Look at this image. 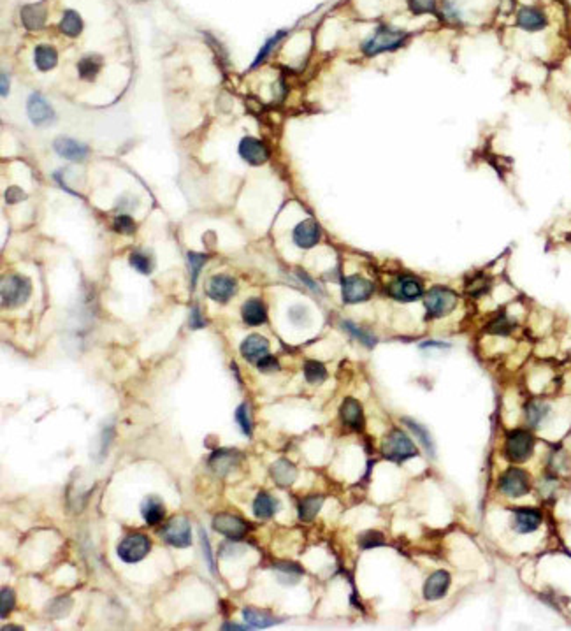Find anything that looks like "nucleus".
<instances>
[{
	"instance_id": "nucleus-13",
	"label": "nucleus",
	"mask_w": 571,
	"mask_h": 631,
	"mask_svg": "<svg viewBox=\"0 0 571 631\" xmlns=\"http://www.w3.org/2000/svg\"><path fill=\"white\" fill-rule=\"evenodd\" d=\"M234 292H236V281L232 280L230 276H227V274H215V276L207 281L206 294L213 301L225 303V301H229L230 297L234 296Z\"/></svg>"
},
{
	"instance_id": "nucleus-6",
	"label": "nucleus",
	"mask_w": 571,
	"mask_h": 631,
	"mask_svg": "<svg viewBox=\"0 0 571 631\" xmlns=\"http://www.w3.org/2000/svg\"><path fill=\"white\" fill-rule=\"evenodd\" d=\"M531 478L521 468H508L499 477V491L508 498H522L530 493Z\"/></svg>"
},
{
	"instance_id": "nucleus-55",
	"label": "nucleus",
	"mask_w": 571,
	"mask_h": 631,
	"mask_svg": "<svg viewBox=\"0 0 571 631\" xmlns=\"http://www.w3.org/2000/svg\"><path fill=\"white\" fill-rule=\"evenodd\" d=\"M2 95H8V76L2 73Z\"/></svg>"
},
{
	"instance_id": "nucleus-21",
	"label": "nucleus",
	"mask_w": 571,
	"mask_h": 631,
	"mask_svg": "<svg viewBox=\"0 0 571 631\" xmlns=\"http://www.w3.org/2000/svg\"><path fill=\"white\" fill-rule=\"evenodd\" d=\"M55 150H57V153L60 155V157L74 162L84 160L86 155H88V148L69 138H58L57 141H55Z\"/></svg>"
},
{
	"instance_id": "nucleus-25",
	"label": "nucleus",
	"mask_w": 571,
	"mask_h": 631,
	"mask_svg": "<svg viewBox=\"0 0 571 631\" xmlns=\"http://www.w3.org/2000/svg\"><path fill=\"white\" fill-rule=\"evenodd\" d=\"M141 516L142 519L148 524H151V526L162 522V519H164L165 516L164 501L158 496H148L141 505Z\"/></svg>"
},
{
	"instance_id": "nucleus-12",
	"label": "nucleus",
	"mask_w": 571,
	"mask_h": 631,
	"mask_svg": "<svg viewBox=\"0 0 571 631\" xmlns=\"http://www.w3.org/2000/svg\"><path fill=\"white\" fill-rule=\"evenodd\" d=\"M28 116H30L32 124L37 127H44L50 125L55 118V111L50 104L46 102V99L39 93H32L28 99Z\"/></svg>"
},
{
	"instance_id": "nucleus-26",
	"label": "nucleus",
	"mask_w": 571,
	"mask_h": 631,
	"mask_svg": "<svg viewBox=\"0 0 571 631\" xmlns=\"http://www.w3.org/2000/svg\"><path fill=\"white\" fill-rule=\"evenodd\" d=\"M280 510V501L268 493H261L253 501V514L257 519H271Z\"/></svg>"
},
{
	"instance_id": "nucleus-41",
	"label": "nucleus",
	"mask_w": 571,
	"mask_h": 631,
	"mask_svg": "<svg viewBox=\"0 0 571 631\" xmlns=\"http://www.w3.org/2000/svg\"><path fill=\"white\" fill-rule=\"evenodd\" d=\"M514 328H515L514 322H512V320L508 319L506 315H501V317H498L494 322L489 323L487 331L492 332V335H510L512 329Z\"/></svg>"
},
{
	"instance_id": "nucleus-42",
	"label": "nucleus",
	"mask_w": 571,
	"mask_h": 631,
	"mask_svg": "<svg viewBox=\"0 0 571 631\" xmlns=\"http://www.w3.org/2000/svg\"><path fill=\"white\" fill-rule=\"evenodd\" d=\"M206 261H207V255L196 254V252H190V254H188L190 273H192V289L196 287V281H197V276H199V273H200V267L206 264Z\"/></svg>"
},
{
	"instance_id": "nucleus-53",
	"label": "nucleus",
	"mask_w": 571,
	"mask_h": 631,
	"mask_svg": "<svg viewBox=\"0 0 571 631\" xmlns=\"http://www.w3.org/2000/svg\"><path fill=\"white\" fill-rule=\"evenodd\" d=\"M241 551H243V547L229 545V543H227V545H222V556H232V554H238V552H241Z\"/></svg>"
},
{
	"instance_id": "nucleus-15",
	"label": "nucleus",
	"mask_w": 571,
	"mask_h": 631,
	"mask_svg": "<svg viewBox=\"0 0 571 631\" xmlns=\"http://www.w3.org/2000/svg\"><path fill=\"white\" fill-rule=\"evenodd\" d=\"M450 582H452V577L445 569H438V572L431 574L426 581V585H424V598L429 601L441 600L449 591Z\"/></svg>"
},
{
	"instance_id": "nucleus-35",
	"label": "nucleus",
	"mask_w": 571,
	"mask_h": 631,
	"mask_svg": "<svg viewBox=\"0 0 571 631\" xmlns=\"http://www.w3.org/2000/svg\"><path fill=\"white\" fill-rule=\"evenodd\" d=\"M100 66H102V60L99 57H84L77 64V70H79V76L83 79H93L100 70Z\"/></svg>"
},
{
	"instance_id": "nucleus-51",
	"label": "nucleus",
	"mask_w": 571,
	"mask_h": 631,
	"mask_svg": "<svg viewBox=\"0 0 571 631\" xmlns=\"http://www.w3.org/2000/svg\"><path fill=\"white\" fill-rule=\"evenodd\" d=\"M190 328H194V329L204 328V320L200 319V313H199V308H197V306H194L192 308V315H190Z\"/></svg>"
},
{
	"instance_id": "nucleus-29",
	"label": "nucleus",
	"mask_w": 571,
	"mask_h": 631,
	"mask_svg": "<svg viewBox=\"0 0 571 631\" xmlns=\"http://www.w3.org/2000/svg\"><path fill=\"white\" fill-rule=\"evenodd\" d=\"M243 619L246 621V624L252 628H269L272 624H277L278 619L274 616H271L265 610H259V608L246 607L243 610Z\"/></svg>"
},
{
	"instance_id": "nucleus-2",
	"label": "nucleus",
	"mask_w": 571,
	"mask_h": 631,
	"mask_svg": "<svg viewBox=\"0 0 571 631\" xmlns=\"http://www.w3.org/2000/svg\"><path fill=\"white\" fill-rule=\"evenodd\" d=\"M382 454H384V458H387L389 461L403 462L406 461V459L415 458V455L418 454V451L406 433H403L401 429H392L387 435V438L384 440Z\"/></svg>"
},
{
	"instance_id": "nucleus-44",
	"label": "nucleus",
	"mask_w": 571,
	"mask_h": 631,
	"mask_svg": "<svg viewBox=\"0 0 571 631\" xmlns=\"http://www.w3.org/2000/svg\"><path fill=\"white\" fill-rule=\"evenodd\" d=\"M283 35H285V32H280V34L272 35V37L269 39L268 43H265L264 46H262V50L259 51V55H257V60H255V62H253V67H257L259 64H261V62H264L265 58H268L269 55H271L272 48L277 46V44L280 43V41H281V39H283Z\"/></svg>"
},
{
	"instance_id": "nucleus-31",
	"label": "nucleus",
	"mask_w": 571,
	"mask_h": 631,
	"mask_svg": "<svg viewBox=\"0 0 571 631\" xmlns=\"http://www.w3.org/2000/svg\"><path fill=\"white\" fill-rule=\"evenodd\" d=\"M34 60L39 70H50L57 66L58 55L51 46H37L34 51Z\"/></svg>"
},
{
	"instance_id": "nucleus-34",
	"label": "nucleus",
	"mask_w": 571,
	"mask_h": 631,
	"mask_svg": "<svg viewBox=\"0 0 571 631\" xmlns=\"http://www.w3.org/2000/svg\"><path fill=\"white\" fill-rule=\"evenodd\" d=\"M304 378H306L310 384H322L327 378L326 366L319 361H308L306 364H304Z\"/></svg>"
},
{
	"instance_id": "nucleus-56",
	"label": "nucleus",
	"mask_w": 571,
	"mask_h": 631,
	"mask_svg": "<svg viewBox=\"0 0 571 631\" xmlns=\"http://www.w3.org/2000/svg\"><path fill=\"white\" fill-rule=\"evenodd\" d=\"M422 347H440V348H449V345H443V343H424Z\"/></svg>"
},
{
	"instance_id": "nucleus-17",
	"label": "nucleus",
	"mask_w": 571,
	"mask_h": 631,
	"mask_svg": "<svg viewBox=\"0 0 571 631\" xmlns=\"http://www.w3.org/2000/svg\"><path fill=\"white\" fill-rule=\"evenodd\" d=\"M541 514L536 508H515L514 510V529L521 535L536 531L541 526Z\"/></svg>"
},
{
	"instance_id": "nucleus-47",
	"label": "nucleus",
	"mask_w": 571,
	"mask_h": 631,
	"mask_svg": "<svg viewBox=\"0 0 571 631\" xmlns=\"http://www.w3.org/2000/svg\"><path fill=\"white\" fill-rule=\"evenodd\" d=\"M0 598H2V619H6L15 607V593L9 587H4L0 593Z\"/></svg>"
},
{
	"instance_id": "nucleus-28",
	"label": "nucleus",
	"mask_w": 571,
	"mask_h": 631,
	"mask_svg": "<svg viewBox=\"0 0 571 631\" xmlns=\"http://www.w3.org/2000/svg\"><path fill=\"white\" fill-rule=\"evenodd\" d=\"M274 569H277L278 581L285 585L297 584L304 574V569L301 568L297 563H287V561L277 563V565H274Z\"/></svg>"
},
{
	"instance_id": "nucleus-24",
	"label": "nucleus",
	"mask_w": 571,
	"mask_h": 631,
	"mask_svg": "<svg viewBox=\"0 0 571 631\" xmlns=\"http://www.w3.org/2000/svg\"><path fill=\"white\" fill-rule=\"evenodd\" d=\"M21 21L28 30H39L46 21V6L42 4H30L21 9Z\"/></svg>"
},
{
	"instance_id": "nucleus-50",
	"label": "nucleus",
	"mask_w": 571,
	"mask_h": 631,
	"mask_svg": "<svg viewBox=\"0 0 571 631\" xmlns=\"http://www.w3.org/2000/svg\"><path fill=\"white\" fill-rule=\"evenodd\" d=\"M306 317H308V310L304 308V306H294V308L290 310V320L294 323H297V326L304 323Z\"/></svg>"
},
{
	"instance_id": "nucleus-37",
	"label": "nucleus",
	"mask_w": 571,
	"mask_h": 631,
	"mask_svg": "<svg viewBox=\"0 0 571 631\" xmlns=\"http://www.w3.org/2000/svg\"><path fill=\"white\" fill-rule=\"evenodd\" d=\"M403 422L406 424V426L410 427L411 431H413L415 435L418 436V440H420V442H422V445L426 446V451L429 452V454H434V443H433V438H431L429 431H427L426 427H422L420 424H417V422H415V420H411V419H406V417H404V419H403Z\"/></svg>"
},
{
	"instance_id": "nucleus-33",
	"label": "nucleus",
	"mask_w": 571,
	"mask_h": 631,
	"mask_svg": "<svg viewBox=\"0 0 571 631\" xmlns=\"http://www.w3.org/2000/svg\"><path fill=\"white\" fill-rule=\"evenodd\" d=\"M547 415L548 406L545 403H541V401H531V403H527V406H525V417H527V422H530L531 426H540L541 420Z\"/></svg>"
},
{
	"instance_id": "nucleus-46",
	"label": "nucleus",
	"mask_w": 571,
	"mask_h": 631,
	"mask_svg": "<svg viewBox=\"0 0 571 631\" xmlns=\"http://www.w3.org/2000/svg\"><path fill=\"white\" fill-rule=\"evenodd\" d=\"M131 266L134 267V270H138L139 273H142V274H148L151 271L150 258L144 257L142 254H132L131 255Z\"/></svg>"
},
{
	"instance_id": "nucleus-39",
	"label": "nucleus",
	"mask_w": 571,
	"mask_h": 631,
	"mask_svg": "<svg viewBox=\"0 0 571 631\" xmlns=\"http://www.w3.org/2000/svg\"><path fill=\"white\" fill-rule=\"evenodd\" d=\"M408 8L413 15H433L436 12V0H408Z\"/></svg>"
},
{
	"instance_id": "nucleus-54",
	"label": "nucleus",
	"mask_w": 571,
	"mask_h": 631,
	"mask_svg": "<svg viewBox=\"0 0 571 631\" xmlns=\"http://www.w3.org/2000/svg\"><path fill=\"white\" fill-rule=\"evenodd\" d=\"M223 630H250V628L252 626H239V624H230V623H227V624H223Z\"/></svg>"
},
{
	"instance_id": "nucleus-30",
	"label": "nucleus",
	"mask_w": 571,
	"mask_h": 631,
	"mask_svg": "<svg viewBox=\"0 0 571 631\" xmlns=\"http://www.w3.org/2000/svg\"><path fill=\"white\" fill-rule=\"evenodd\" d=\"M324 505V496L315 494V496H306L299 501V519L303 522H311L315 517L319 516L320 508Z\"/></svg>"
},
{
	"instance_id": "nucleus-10",
	"label": "nucleus",
	"mask_w": 571,
	"mask_h": 631,
	"mask_svg": "<svg viewBox=\"0 0 571 631\" xmlns=\"http://www.w3.org/2000/svg\"><path fill=\"white\" fill-rule=\"evenodd\" d=\"M422 294H424L422 281L411 274H403L391 285V296L397 301H404V303L420 299Z\"/></svg>"
},
{
	"instance_id": "nucleus-11",
	"label": "nucleus",
	"mask_w": 571,
	"mask_h": 631,
	"mask_svg": "<svg viewBox=\"0 0 571 631\" xmlns=\"http://www.w3.org/2000/svg\"><path fill=\"white\" fill-rule=\"evenodd\" d=\"M213 527L220 535L227 536L232 542H238L248 533V524L241 517L230 516V514H218L213 519Z\"/></svg>"
},
{
	"instance_id": "nucleus-43",
	"label": "nucleus",
	"mask_w": 571,
	"mask_h": 631,
	"mask_svg": "<svg viewBox=\"0 0 571 631\" xmlns=\"http://www.w3.org/2000/svg\"><path fill=\"white\" fill-rule=\"evenodd\" d=\"M236 420H238L241 431L245 433L246 436H252V419H250L248 406H246V404H239L238 406V410H236Z\"/></svg>"
},
{
	"instance_id": "nucleus-27",
	"label": "nucleus",
	"mask_w": 571,
	"mask_h": 631,
	"mask_svg": "<svg viewBox=\"0 0 571 631\" xmlns=\"http://www.w3.org/2000/svg\"><path fill=\"white\" fill-rule=\"evenodd\" d=\"M241 315H243V320H245L248 326H261V323H264L265 319H268L265 306L261 299L246 301V303L243 304Z\"/></svg>"
},
{
	"instance_id": "nucleus-1",
	"label": "nucleus",
	"mask_w": 571,
	"mask_h": 631,
	"mask_svg": "<svg viewBox=\"0 0 571 631\" xmlns=\"http://www.w3.org/2000/svg\"><path fill=\"white\" fill-rule=\"evenodd\" d=\"M408 35L401 30L389 27H380L376 28L375 34L362 44V51L368 57H375V55L385 53V51H394L397 48L403 46V43L406 41Z\"/></svg>"
},
{
	"instance_id": "nucleus-5",
	"label": "nucleus",
	"mask_w": 571,
	"mask_h": 631,
	"mask_svg": "<svg viewBox=\"0 0 571 631\" xmlns=\"http://www.w3.org/2000/svg\"><path fill=\"white\" fill-rule=\"evenodd\" d=\"M534 436L524 429H515L506 436L505 454L512 462H524L533 455Z\"/></svg>"
},
{
	"instance_id": "nucleus-3",
	"label": "nucleus",
	"mask_w": 571,
	"mask_h": 631,
	"mask_svg": "<svg viewBox=\"0 0 571 631\" xmlns=\"http://www.w3.org/2000/svg\"><path fill=\"white\" fill-rule=\"evenodd\" d=\"M32 285L27 276L21 274H11L6 276L0 285V296H2V304L6 308H18L21 304L27 303L30 297Z\"/></svg>"
},
{
	"instance_id": "nucleus-18",
	"label": "nucleus",
	"mask_w": 571,
	"mask_h": 631,
	"mask_svg": "<svg viewBox=\"0 0 571 631\" xmlns=\"http://www.w3.org/2000/svg\"><path fill=\"white\" fill-rule=\"evenodd\" d=\"M517 25L525 32H540L547 27V16L540 9L525 6L518 11Z\"/></svg>"
},
{
	"instance_id": "nucleus-52",
	"label": "nucleus",
	"mask_w": 571,
	"mask_h": 631,
	"mask_svg": "<svg viewBox=\"0 0 571 631\" xmlns=\"http://www.w3.org/2000/svg\"><path fill=\"white\" fill-rule=\"evenodd\" d=\"M6 197H8L9 203H16V200L25 199V194H24V192H19L18 189H9L8 192H6Z\"/></svg>"
},
{
	"instance_id": "nucleus-48",
	"label": "nucleus",
	"mask_w": 571,
	"mask_h": 631,
	"mask_svg": "<svg viewBox=\"0 0 571 631\" xmlns=\"http://www.w3.org/2000/svg\"><path fill=\"white\" fill-rule=\"evenodd\" d=\"M199 535H200V545H203L204 558H206V561H207V566H209V569H211V572H213V574H215L216 569H215V561H213V556H211V545H209V540H207V535H206V533H204V529H203V527H200V529H199Z\"/></svg>"
},
{
	"instance_id": "nucleus-20",
	"label": "nucleus",
	"mask_w": 571,
	"mask_h": 631,
	"mask_svg": "<svg viewBox=\"0 0 571 631\" xmlns=\"http://www.w3.org/2000/svg\"><path fill=\"white\" fill-rule=\"evenodd\" d=\"M339 413H341L343 422H345L346 426L352 427V429H357V431H359V429H362V426H364L362 404L357 399H353V397H346V399L343 401Z\"/></svg>"
},
{
	"instance_id": "nucleus-22",
	"label": "nucleus",
	"mask_w": 571,
	"mask_h": 631,
	"mask_svg": "<svg viewBox=\"0 0 571 631\" xmlns=\"http://www.w3.org/2000/svg\"><path fill=\"white\" fill-rule=\"evenodd\" d=\"M238 451H230V449H222V451H216L215 454L209 458V466L211 470L216 471L218 475H227V471L232 470L238 462Z\"/></svg>"
},
{
	"instance_id": "nucleus-49",
	"label": "nucleus",
	"mask_w": 571,
	"mask_h": 631,
	"mask_svg": "<svg viewBox=\"0 0 571 631\" xmlns=\"http://www.w3.org/2000/svg\"><path fill=\"white\" fill-rule=\"evenodd\" d=\"M257 368L262 373H271V371H277L280 368V364H278V361L272 355H265L264 359H261L257 362Z\"/></svg>"
},
{
	"instance_id": "nucleus-7",
	"label": "nucleus",
	"mask_w": 571,
	"mask_h": 631,
	"mask_svg": "<svg viewBox=\"0 0 571 631\" xmlns=\"http://www.w3.org/2000/svg\"><path fill=\"white\" fill-rule=\"evenodd\" d=\"M160 536L173 547L185 549L192 543V529L187 517H173L164 527H162Z\"/></svg>"
},
{
	"instance_id": "nucleus-4",
	"label": "nucleus",
	"mask_w": 571,
	"mask_h": 631,
	"mask_svg": "<svg viewBox=\"0 0 571 631\" xmlns=\"http://www.w3.org/2000/svg\"><path fill=\"white\" fill-rule=\"evenodd\" d=\"M424 306H426L431 319H441V317H447L453 312V308L457 306V294L449 287L436 285V287L427 290V294L424 296Z\"/></svg>"
},
{
	"instance_id": "nucleus-23",
	"label": "nucleus",
	"mask_w": 571,
	"mask_h": 631,
	"mask_svg": "<svg viewBox=\"0 0 571 631\" xmlns=\"http://www.w3.org/2000/svg\"><path fill=\"white\" fill-rule=\"evenodd\" d=\"M271 477L281 487L292 485L297 478V468L288 459H280L271 466Z\"/></svg>"
},
{
	"instance_id": "nucleus-9",
	"label": "nucleus",
	"mask_w": 571,
	"mask_h": 631,
	"mask_svg": "<svg viewBox=\"0 0 571 631\" xmlns=\"http://www.w3.org/2000/svg\"><path fill=\"white\" fill-rule=\"evenodd\" d=\"M341 290L343 301L350 304H355L362 303V301H368L369 297L373 296V292H375V285L369 280H366V278L359 276V274H352V276H346L345 280H343Z\"/></svg>"
},
{
	"instance_id": "nucleus-32",
	"label": "nucleus",
	"mask_w": 571,
	"mask_h": 631,
	"mask_svg": "<svg viewBox=\"0 0 571 631\" xmlns=\"http://www.w3.org/2000/svg\"><path fill=\"white\" fill-rule=\"evenodd\" d=\"M60 30L69 37H76L83 30V21L76 11H66L60 21Z\"/></svg>"
},
{
	"instance_id": "nucleus-14",
	"label": "nucleus",
	"mask_w": 571,
	"mask_h": 631,
	"mask_svg": "<svg viewBox=\"0 0 571 631\" xmlns=\"http://www.w3.org/2000/svg\"><path fill=\"white\" fill-rule=\"evenodd\" d=\"M292 239L299 248H313L320 241V227L315 220H304L297 223L292 232Z\"/></svg>"
},
{
	"instance_id": "nucleus-16",
	"label": "nucleus",
	"mask_w": 571,
	"mask_h": 631,
	"mask_svg": "<svg viewBox=\"0 0 571 631\" xmlns=\"http://www.w3.org/2000/svg\"><path fill=\"white\" fill-rule=\"evenodd\" d=\"M239 155L252 166H262L269 158L268 148L255 138H243L239 142Z\"/></svg>"
},
{
	"instance_id": "nucleus-45",
	"label": "nucleus",
	"mask_w": 571,
	"mask_h": 631,
	"mask_svg": "<svg viewBox=\"0 0 571 631\" xmlns=\"http://www.w3.org/2000/svg\"><path fill=\"white\" fill-rule=\"evenodd\" d=\"M115 231L120 234H132L135 231V223L131 216L122 215L115 220Z\"/></svg>"
},
{
	"instance_id": "nucleus-36",
	"label": "nucleus",
	"mask_w": 571,
	"mask_h": 631,
	"mask_svg": "<svg viewBox=\"0 0 571 631\" xmlns=\"http://www.w3.org/2000/svg\"><path fill=\"white\" fill-rule=\"evenodd\" d=\"M341 326H343V329H345V331H348L350 335L353 336V338L359 339V341H361L362 345H366V347L371 348V347H375V345H376L375 336L369 335V332L364 331V329L357 328V326L353 322H348V320H343Z\"/></svg>"
},
{
	"instance_id": "nucleus-19",
	"label": "nucleus",
	"mask_w": 571,
	"mask_h": 631,
	"mask_svg": "<svg viewBox=\"0 0 571 631\" xmlns=\"http://www.w3.org/2000/svg\"><path fill=\"white\" fill-rule=\"evenodd\" d=\"M241 354L248 362H259L269 355V341L264 336L252 335L241 343Z\"/></svg>"
},
{
	"instance_id": "nucleus-8",
	"label": "nucleus",
	"mask_w": 571,
	"mask_h": 631,
	"mask_svg": "<svg viewBox=\"0 0 571 631\" xmlns=\"http://www.w3.org/2000/svg\"><path fill=\"white\" fill-rule=\"evenodd\" d=\"M151 543L144 535H129L118 543V558L125 563H138L148 556Z\"/></svg>"
},
{
	"instance_id": "nucleus-40",
	"label": "nucleus",
	"mask_w": 571,
	"mask_h": 631,
	"mask_svg": "<svg viewBox=\"0 0 571 631\" xmlns=\"http://www.w3.org/2000/svg\"><path fill=\"white\" fill-rule=\"evenodd\" d=\"M71 607H73V600L71 598H57V600H53L50 603L48 612L53 617H64L69 614Z\"/></svg>"
},
{
	"instance_id": "nucleus-38",
	"label": "nucleus",
	"mask_w": 571,
	"mask_h": 631,
	"mask_svg": "<svg viewBox=\"0 0 571 631\" xmlns=\"http://www.w3.org/2000/svg\"><path fill=\"white\" fill-rule=\"evenodd\" d=\"M385 545L384 535L380 531H364L359 535V547L368 551V549H375V547Z\"/></svg>"
}]
</instances>
